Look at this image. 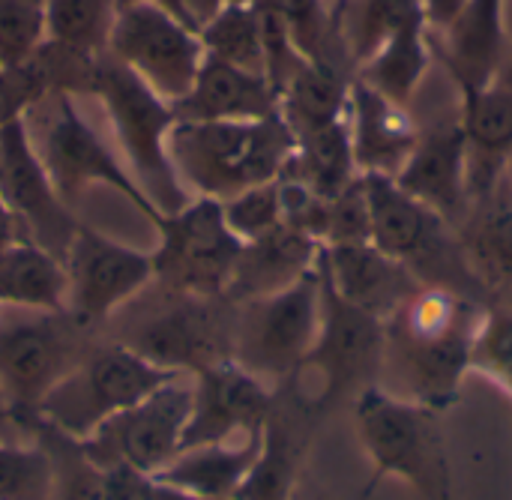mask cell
Listing matches in <instances>:
<instances>
[{
	"instance_id": "f546056e",
	"label": "cell",
	"mask_w": 512,
	"mask_h": 500,
	"mask_svg": "<svg viewBox=\"0 0 512 500\" xmlns=\"http://www.w3.org/2000/svg\"><path fill=\"white\" fill-rule=\"evenodd\" d=\"M282 177L306 186L321 198H336L339 192H345L360 177L351 150L348 120L342 117L324 129L294 138V150L288 156Z\"/></svg>"
},
{
	"instance_id": "b9f144b4",
	"label": "cell",
	"mask_w": 512,
	"mask_h": 500,
	"mask_svg": "<svg viewBox=\"0 0 512 500\" xmlns=\"http://www.w3.org/2000/svg\"><path fill=\"white\" fill-rule=\"evenodd\" d=\"M108 500H156L153 477L129 468V465H111L108 468Z\"/></svg>"
},
{
	"instance_id": "ee69618b",
	"label": "cell",
	"mask_w": 512,
	"mask_h": 500,
	"mask_svg": "<svg viewBox=\"0 0 512 500\" xmlns=\"http://www.w3.org/2000/svg\"><path fill=\"white\" fill-rule=\"evenodd\" d=\"M24 237V231H21V222L15 219V213L9 210V204H6V198L0 195V252H6L12 243H18Z\"/></svg>"
},
{
	"instance_id": "30bf717a",
	"label": "cell",
	"mask_w": 512,
	"mask_h": 500,
	"mask_svg": "<svg viewBox=\"0 0 512 500\" xmlns=\"http://www.w3.org/2000/svg\"><path fill=\"white\" fill-rule=\"evenodd\" d=\"M384 351H387V324L345 303L321 279V330L312 354L294 375V378H312V387H300L303 408L321 414L339 405L342 399L354 402L366 387L381 384Z\"/></svg>"
},
{
	"instance_id": "4dcf8cb0",
	"label": "cell",
	"mask_w": 512,
	"mask_h": 500,
	"mask_svg": "<svg viewBox=\"0 0 512 500\" xmlns=\"http://www.w3.org/2000/svg\"><path fill=\"white\" fill-rule=\"evenodd\" d=\"M429 21L417 18L396 33H390L378 51L363 60L354 72L369 81L375 90L390 96L399 105H411L429 63H432V39H429Z\"/></svg>"
},
{
	"instance_id": "e0dca14e",
	"label": "cell",
	"mask_w": 512,
	"mask_h": 500,
	"mask_svg": "<svg viewBox=\"0 0 512 500\" xmlns=\"http://www.w3.org/2000/svg\"><path fill=\"white\" fill-rule=\"evenodd\" d=\"M276 390L234 360H222L192 375V414L183 450L258 435L273 414Z\"/></svg>"
},
{
	"instance_id": "7a4b0ae2",
	"label": "cell",
	"mask_w": 512,
	"mask_h": 500,
	"mask_svg": "<svg viewBox=\"0 0 512 500\" xmlns=\"http://www.w3.org/2000/svg\"><path fill=\"white\" fill-rule=\"evenodd\" d=\"M102 330L111 333V342L171 375H198L207 366L231 360L234 303L150 282Z\"/></svg>"
},
{
	"instance_id": "603a6c76",
	"label": "cell",
	"mask_w": 512,
	"mask_h": 500,
	"mask_svg": "<svg viewBox=\"0 0 512 500\" xmlns=\"http://www.w3.org/2000/svg\"><path fill=\"white\" fill-rule=\"evenodd\" d=\"M171 108L177 120H267L279 117V90L261 72L204 54L195 84Z\"/></svg>"
},
{
	"instance_id": "f5cc1de1",
	"label": "cell",
	"mask_w": 512,
	"mask_h": 500,
	"mask_svg": "<svg viewBox=\"0 0 512 500\" xmlns=\"http://www.w3.org/2000/svg\"><path fill=\"white\" fill-rule=\"evenodd\" d=\"M375 492H378V486H372V483H369V486H366V489L360 492V498H357V500H372V495H375Z\"/></svg>"
},
{
	"instance_id": "7402d4cb",
	"label": "cell",
	"mask_w": 512,
	"mask_h": 500,
	"mask_svg": "<svg viewBox=\"0 0 512 500\" xmlns=\"http://www.w3.org/2000/svg\"><path fill=\"white\" fill-rule=\"evenodd\" d=\"M438 33V54L459 96H471L498 78L504 66V0H468Z\"/></svg>"
},
{
	"instance_id": "d590c367",
	"label": "cell",
	"mask_w": 512,
	"mask_h": 500,
	"mask_svg": "<svg viewBox=\"0 0 512 500\" xmlns=\"http://www.w3.org/2000/svg\"><path fill=\"white\" fill-rule=\"evenodd\" d=\"M273 3L279 15L285 18L291 39L306 60H324V57L348 60V51L339 33V18L327 0H273Z\"/></svg>"
},
{
	"instance_id": "c3c4849f",
	"label": "cell",
	"mask_w": 512,
	"mask_h": 500,
	"mask_svg": "<svg viewBox=\"0 0 512 500\" xmlns=\"http://www.w3.org/2000/svg\"><path fill=\"white\" fill-rule=\"evenodd\" d=\"M495 81H501V84L512 87V57H504V66H501V72H498V78H495Z\"/></svg>"
},
{
	"instance_id": "52a82bcc",
	"label": "cell",
	"mask_w": 512,
	"mask_h": 500,
	"mask_svg": "<svg viewBox=\"0 0 512 500\" xmlns=\"http://www.w3.org/2000/svg\"><path fill=\"white\" fill-rule=\"evenodd\" d=\"M78 96L69 90H54L42 96L36 105L27 108L24 129L30 144L48 171L57 195L75 207L81 192L93 183H105L117 189L126 201H132L150 222H156V210L150 207L147 195L135 183L129 165L123 162L114 138H108L78 105Z\"/></svg>"
},
{
	"instance_id": "4fadbf2b",
	"label": "cell",
	"mask_w": 512,
	"mask_h": 500,
	"mask_svg": "<svg viewBox=\"0 0 512 500\" xmlns=\"http://www.w3.org/2000/svg\"><path fill=\"white\" fill-rule=\"evenodd\" d=\"M192 414V375H174L132 408L105 420L81 444L102 465H129L156 477L180 450Z\"/></svg>"
},
{
	"instance_id": "60d3db41",
	"label": "cell",
	"mask_w": 512,
	"mask_h": 500,
	"mask_svg": "<svg viewBox=\"0 0 512 500\" xmlns=\"http://www.w3.org/2000/svg\"><path fill=\"white\" fill-rule=\"evenodd\" d=\"M366 240H372V213H369V195H366L363 174H360L345 192L330 198L324 246L366 243Z\"/></svg>"
},
{
	"instance_id": "3957f363",
	"label": "cell",
	"mask_w": 512,
	"mask_h": 500,
	"mask_svg": "<svg viewBox=\"0 0 512 500\" xmlns=\"http://www.w3.org/2000/svg\"><path fill=\"white\" fill-rule=\"evenodd\" d=\"M294 135L282 117L267 120H174L171 165L192 198L228 201L237 192L279 180Z\"/></svg>"
},
{
	"instance_id": "6da1fadb",
	"label": "cell",
	"mask_w": 512,
	"mask_h": 500,
	"mask_svg": "<svg viewBox=\"0 0 512 500\" xmlns=\"http://www.w3.org/2000/svg\"><path fill=\"white\" fill-rule=\"evenodd\" d=\"M486 309L453 291L423 285L387 321L381 384L393 378L399 387L390 393L447 414L471 372V345Z\"/></svg>"
},
{
	"instance_id": "ac0fdd59",
	"label": "cell",
	"mask_w": 512,
	"mask_h": 500,
	"mask_svg": "<svg viewBox=\"0 0 512 500\" xmlns=\"http://www.w3.org/2000/svg\"><path fill=\"white\" fill-rule=\"evenodd\" d=\"M318 273L345 303L384 324L423 288L405 264L390 258L372 240L321 246Z\"/></svg>"
},
{
	"instance_id": "8992f818",
	"label": "cell",
	"mask_w": 512,
	"mask_h": 500,
	"mask_svg": "<svg viewBox=\"0 0 512 500\" xmlns=\"http://www.w3.org/2000/svg\"><path fill=\"white\" fill-rule=\"evenodd\" d=\"M372 213V243L405 264L420 285L453 291L483 306H495L486 285L477 279L459 228L441 213L411 198L393 177L363 174Z\"/></svg>"
},
{
	"instance_id": "ab89813d",
	"label": "cell",
	"mask_w": 512,
	"mask_h": 500,
	"mask_svg": "<svg viewBox=\"0 0 512 500\" xmlns=\"http://www.w3.org/2000/svg\"><path fill=\"white\" fill-rule=\"evenodd\" d=\"M222 213H225L228 228L243 243L270 234L273 228H279L285 222L282 180L258 183V186H249V189L237 192L234 198L222 201Z\"/></svg>"
},
{
	"instance_id": "83f0119b",
	"label": "cell",
	"mask_w": 512,
	"mask_h": 500,
	"mask_svg": "<svg viewBox=\"0 0 512 500\" xmlns=\"http://www.w3.org/2000/svg\"><path fill=\"white\" fill-rule=\"evenodd\" d=\"M66 264L39 243L21 237L0 252V306L66 312Z\"/></svg>"
},
{
	"instance_id": "484cf974",
	"label": "cell",
	"mask_w": 512,
	"mask_h": 500,
	"mask_svg": "<svg viewBox=\"0 0 512 500\" xmlns=\"http://www.w3.org/2000/svg\"><path fill=\"white\" fill-rule=\"evenodd\" d=\"M354 66L342 57L306 60L279 93V117L294 138L345 117Z\"/></svg>"
},
{
	"instance_id": "816d5d0a",
	"label": "cell",
	"mask_w": 512,
	"mask_h": 500,
	"mask_svg": "<svg viewBox=\"0 0 512 500\" xmlns=\"http://www.w3.org/2000/svg\"><path fill=\"white\" fill-rule=\"evenodd\" d=\"M327 3H330V9L336 12V18H339V12H342V9L348 6V0H327Z\"/></svg>"
},
{
	"instance_id": "5b68a950",
	"label": "cell",
	"mask_w": 512,
	"mask_h": 500,
	"mask_svg": "<svg viewBox=\"0 0 512 500\" xmlns=\"http://www.w3.org/2000/svg\"><path fill=\"white\" fill-rule=\"evenodd\" d=\"M90 96L102 105L111 138L156 216L189 204L192 195L180 183L168 156V132L177 120L171 102L108 51L93 60Z\"/></svg>"
},
{
	"instance_id": "8fae6325",
	"label": "cell",
	"mask_w": 512,
	"mask_h": 500,
	"mask_svg": "<svg viewBox=\"0 0 512 500\" xmlns=\"http://www.w3.org/2000/svg\"><path fill=\"white\" fill-rule=\"evenodd\" d=\"M93 330L69 312L0 306V390L12 414H36L48 390L87 354Z\"/></svg>"
},
{
	"instance_id": "cb8c5ba5",
	"label": "cell",
	"mask_w": 512,
	"mask_h": 500,
	"mask_svg": "<svg viewBox=\"0 0 512 500\" xmlns=\"http://www.w3.org/2000/svg\"><path fill=\"white\" fill-rule=\"evenodd\" d=\"M318 255H321V243H315L303 231L282 222L270 234L243 243L231 282L225 288V297L231 303H243V300L282 291L300 282L306 273H312L318 264Z\"/></svg>"
},
{
	"instance_id": "e575fe53",
	"label": "cell",
	"mask_w": 512,
	"mask_h": 500,
	"mask_svg": "<svg viewBox=\"0 0 512 500\" xmlns=\"http://www.w3.org/2000/svg\"><path fill=\"white\" fill-rule=\"evenodd\" d=\"M198 39H201L207 57H216V60H225L231 66L267 75L264 72L261 21H258L255 3L222 6L219 12H213L198 27Z\"/></svg>"
},
{
	"instance_id": "4316f807",
	"label": "cell",
	"mask_w": 512,
	"mask_h": 500,
	"mask_svg": "<svg viewBox=\"0 0 512 500\" xmlns=\"http://www.w3.org/2000/svg\"><path fill=\"white\" fill-rule=\"evenodd\" d=\"M465 255L495 303L512 291V195L507 180L486 201L474 204L459 225Z\"/></svg>"
},
{
	"instance_id": "44dd1931",
	"label": "cell",
	"mask_w": 512,
	"mask_h": 500,
	"mask_svg": "<svg viewBox=\"0 0 512 500\" xmlns=\"http://www.w3.org/2000/svg\"><path fill=\"white\" fill-rule=\"evenodd\" d=\"M459 123L468 141V195L474 207L495 195L512 162V87L492 81L462 96Z\"/></svg>"
},
{
	"instance_id": "f35d334b",
	"label": "cell",
	"mask_w": 512,
	"mask_h": 500,
	"mask_svg": "<svg viewBox=\"0 0 512 500\" xmlns=\"http://www.w3.org/2000/svg\"><path fill=\"white\" fill-rule=\"evenodd\" d=\"M45 42V0H0V69L30 60Z\"/></svg>"
},
{
	"instance_id": "7dc6e473",
	"label": "cell",
	"mask_w": 512,
	"mask_h": 500,
	"mask_svg": "<svg viewBox=\"0 0 512 500\" xmlns=\"http://www.w3.org/2000/svg\"><path fill=\"white\" fill-rule=\"evenodd\" d=\"M156 500H237V498H201V495H186V492H177V489L156 486Z\"/></svg>"
},
{
	"instance_id": "d6a6232c",
	"label": "cell",
	"mask_w": 512,
	"mask_h": 500,
	"mask_svg": "<svg viewBox=\"0 0 512 500\" xmlns=\"http://www.w3.org/2000/svg\"><path fill=\"white\" fill-rule=\"evenodd\" d=\"M48 42L96 60L108 51V36L117 18V0H45Z\"/></svg>"
},
{
	"instance_id": "d4e9b609",
	"label": "cell",
	"mask_w": 512,
	"mask_h": 500,
	"mask_svg": "<svg viewBox=\"0 0 512 500\" xmlns=\"http://www.w3.org/2000/svg\"><path fill=\"white\" fill-rule=\"evenodd\" d=\"M261 432L237 441L186 447L153 477V483L201 498H234L261 450Z\"/></svg>"
},
{
	"instance_id": "9a60e30c",
	"label": "cell",
	"mask_w": 512,
	"mask_h": 500,
	"mask_svg": "<svg viewBox=\"0 0 512 500\" xmlns=\"http://www.w3.org/2000/svg\"><path fill=\"white\" fill-rule=\"evenodd\" d=\"M63 264L69 279L66 312L93 333L156 276L150 252H138L87 225H78Z\"/></svg>"
},
{
	"instance_id": "7c38bea8",
	"label": "cell",
	"mask_w": 512,
	"mask_h": 500,
	"mask_svg": "<svg viewBox=\"0 0 512 500\" xmlns=\"http://www.w3.org/2000/svg\"><path fill=\"white\" fill-rule=\"evenodd\" d=\"M153 225L159 231V246L150 252L156 270L153 282L174 291L225 297L243 240L228 228L222 204L192 198Z\"/></svg>"
},
{
	"instance_id": "db71d44e",
	"label": "cell",
	"mask_w": 512,
	"mask_h": 500,
	"mask_svg": "<svg viewBox=\"0 0 512 500\" xmlns=\"http://www.w3.org/2000/svg\"><path fill=\"white\" fill-rule=\"evenodd\" d=\"M504 180H507V189H510V195H512V162H510V168H507V177H504Z\"/></svg>"
},
{
	"instance_id": "2e32d148",
	"label": "cell",
	"mask_w": 512,
	"mask_h": 500,
	"mask_svg": "<svg viewBox=\"0 0 512 500\" xmlns=\"http://www.w3.org/2000/svg\"><path fill=\"white\" fill-rule=\"evenodd\" d=\"M0 195L21 222L27 240L39 243L57 258L66 255L81 222L57 195L48 171L42 168L30 144L24 120H12L0 132Z\"/></svg>"
},
{
	"instance_id": "681fc988",
	"label": "cell",
	"mask_w": 512,
	"mask_h": 500,
	"mask_svg": "<svg viewBox=\"0 0 512 500\" xmlns=\"http://www.w3.org/2000/svg\"><path fill=\"white\" fill-rule=\"evenodd\" d=\"M24 423L21 420H15V417H6V420H0V438H3V429H21Z\"/></svg>"
},
{
	"instance_id": "11a10c76",
	"label": "cell",
	"mask_w": 512,
	"mask_h": 500,
	"mask_svg": "<svg viewBox=\"0 0 512 500\" xmlns=\"http://www.w3.org/2000/svg\"><path fill=\"white\" fill-rule=\"evenodd\" d=\"M504 303H507V306H510V309H512V291H510V294H507V300H504Z\"/></svg>"
},
{
	"instance_id": "bcb514c9",
	"label": "cell",
	"mask_w": 512,
	"mask_h": 500,
	"mask_svg": "<svg viewBox=\"0 0 512 500\" xmlns=\"http://www.w3.org/2000/svg\"><path fill=\"white\" fill-rule=\"evenodd\" d=\"M243 3H255V0H186V6H189V12H192V18H195L198 27H201L213 12H219L222 6H243Z\"/></svg>"
},
{
	"instance_id": "1f68e13d",
	"label": "cell",
	"mask_w": 512,
	"mask_h": 500,
	"mask_svg": "<svg viewBox=\"0 0 512 500\" xmlns=\"http://www.w3.org/2000/svg\"><path fill=\"white\" fill-rule=\"evenodd\" d=\"M36 441L51 459V500H108V468L78 438L36 420Z\"/></svg>"
},
{
	"instance_id": "5bb4252c",
	"label": "cell",
	"mask_w": 512,
	"mask_h": 500,
	"mask_svg": "<svg viewBox=\"0 0 512 500\" xmlns=\"http://www.w3.org/2000/svg\"><path fill=\"white\" fill-rule=\"evenodd\" d=\"M108 54L171 105L189 93L204 63L198 30L150 3L117 12L108 36Z\"/></svg>"
},
{
	"instance_id": "f907efd6",
	"label": "cell",
	"mask_w": 512,
	"mask_h": 500,
	"mask_svg": "<svg viewBox=\"0 0 512 500\" xmlns=\"http://www.w3.org/2000/svg\"><path fill=\"white\" fill-rule=\"evenodd\" d=\"M6 417H15V414H12V408H9V402H6V396L0 390V420H6Z\"/></svg>"
},
{
	"instance_id": "ffe728a7",
	"label": "cell",
	"mask_w": 512,
	"mask_h": 500,
	"mask_svg": "<svg viewBox=\"0 0 512 500\" xmlns=\"http://www.w3.org/2000/svg\"><path fill=\"white\" fill-rule=\"evenodd\" d=\"M345 120L360 174L396 177L420 138V126L411 120L408 105L393 102L357 72L351 78Z\"/></svg>"
},
{
	"instance_id": "9f6ffc18",
	"label": "cell",
	"mask_w": 512,
	"mask_h": 500,
	"mask_svg": "<svg viewBox=\"0 0 512 500\" xmlns=\"http://www.w3.org/2000/svg\"><path fill=\"white\" fill-rule=\"evenodd\" d=\"M0 132H3V126H0Z\"/></svg>"
},
{
	"instance_id": "9c48e42d",
	"label": "cell",
	"mask_w": 512,
	"mask_h": 500,
	"mask_svg": "<svg viewBox=\"0 0 512 500\" xmlns=\"http://www.w3.org/2000/svg\"><path fill=\"white\" fill-rule=\"evenodd\" d=\"M171 372L147 363L135 351L102 339L48 390L33 420H42L69 438H90L105 420L150 396Z\"/></svg>"
},
{
	"instance_id": "f6af8a7d",
	"label": "cell",
	"mask_w": 512,
	"mask_h": 500,
	"mask_svg": "<svg viewBox=\"0 0 512 500\" xmlns=\"http://www.w3.org/2000/svg\"><path fill=\"white\" fill-rule=\"evenodd\" d=\"M138 3L159 6V9L171 12L174 18H180V21H186L189 27H195V30H198V24H195L192 12H189V6H186V0H117V12H120V9H129V6H138Z\"/></svg>"
},
{
	"instance_id": "74e56055",
	"label": "cell",
	"mask_w": 512,
	"mask_h": 500,
	"mask_svg": "<svg viewBox=\"0 0 512 500\" xmlns=\"http://www.w3.org/2000/svg\"><path fill=\"white\" fill-rule=\"evenodd\" d=\"M471 372H480L512 399V309L507 303L483 312L471 345Z\"/></svg>"
},
{
	"instance_id": "d6986e66",
	"label": "cell",
	"mask_w": 512,
	"mask_h": 500,
	"mask_svg": "<svg viewBox=\"0 0 512 500\" xmlns=\"http://www.w3.org/2000/svg\"><path fill=\"white\" fill-rule=\"evenodd\" d=\"M411 198L423 201L435 213H441L456 228L465 222L471 210L468 195V141L459 117L453 123H438L420 129V138L393 177Z\"/></svg>"
},
{
	"instance_id": "7bdbcfd3",
	"label": "cell",
	"mask_w": 512,
	"mask_h": 500,
	"mask_svg": "<svg viewBox=\"0 0 512 500\" xmlns=\"http://www.w3.org/2000/svg\"><path fill=\"white\" fill-rule=\"evenodd\" d=\"M420 3H423V15L429 21V30H441V27H447L456 18V12L468 0H420Z\"/></svg>"
},
{
	"instance_id": "836d02e7",
	"label": "cell",
	"mask_w": 512,
	"mask_h": 500,
	"mask_svg": "<svg viewBox=\"0 0 512 500\" xmlns=\"http://www.w3.org/2000/svg\"><path fill=\"white\" fill-rule=\"evenodd\" d=\"M417 18H426L420 0H348L339 12V33L354 69L369 60L390 33Z\"/></svg>"
},
{
	"instance_id": "8d00e7d4",
	"label": "cell",
	"mask_w": 512,
	"mask_h": 500,
	"mask_svg": "<svg viewBox=\"0 0 512 500\" xmlns=\"http://www.w3.org/2000/svg\"><path fill=\"white\" fill-rule=\"evenodd\" d=\"M0 500H51V459L36 438H0Z\"/></svg>"
},
{
	"instance_id": "f1b7e54d",
	"label": "cell",
	"mask_w": 512,
	"mask_h": 500,
	"mask_svg": "<svg viewBox=\"0 0 512 500\" xmlns=\"http://www.w3.org/2000/svg\"><path fill=\"white\" fill-rule=\"evenodd\" d=\"M306 453V435L300 432V423L288 414H282L273 405V414L264 423L261 432V450L237 489V500H294L300 468Z\"/></svg>"
},
{
	"instance_id": "277c9868",
	"label": "cell",
	"mask_w": 512,
	"mask_h": 500,
	"mask_svg": "<svg viewBox=\"0 0 512 500\" xmlns=\"http://www.w3.org/2000/svg\"><path fill=\"white\" fill-rule=\"evenodd\" d=\"M354 426L372 462V486L399 480L423 500H453L444 414L375 384L354 399Z\"/></svg>"
},
{
	"instance_id": "ba28073f",
	"label": "cell",
	"mask_w": 512,
	"mask_h": 500,
	"mask_svg": "<svg viewBox=\"0 0 512 500\" xmlns=\"http://www.w3.org/2000/svg\"><path fill=\"white\" fill-rule=\"evenodd\" d=\"M321 330L318 264L300 282L234 303L231 360L273 390H282L306 363Z\"/></svg>"
}]
</instances>
